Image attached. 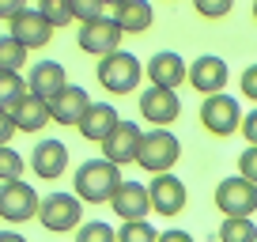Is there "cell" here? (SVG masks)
<instances>
[{"label": "cell", "instance_id": "obj_38", "mask_svg": "<svg viewBox=\"0 0 257 242\" xmlns=\"http://www.w3.org/2000/svg\"><path fill=\"white\" fill-rule=\"evenodd\" d=\"M249 12H253V23H257V4H253V8H249Z\"/></svg>", "mask_w": 257, "mask_h": 242}, {"label": "cell", "instance_id": "obj_1", "mask_svg": "<svg viewBox=\"0 0 257 242\" xmlns=\"http://www.w3.org/2000/svg\"><path fill=\"white\" fill-rule=\"evenodd\" d=\"M121 182H125V178H121V167H113V163H106V159H87V163H80L76 174H72V193L80 197L83 204H110Z\"/></svg>", "mask_w": 257, "mask_h": 242}, {"label": "cell", "instance_id": "obj_34", "mask_svg": "<svg viewBox=\"0 0 257 242\" xmlns=\"http://www.w3.org/2000/svg\"><path fill=\"white\" fill-rule=\"evenodd\" d=\"M12 137H16V121H12L8 110H0V148L12 144Z\"/></svg>", "mask_w": 257, "mask_h": 242}, {"label": "cell", "instance_id": "obj_19", "mask_svg": "<svg viewBox=\"0 0 257 242\" xmlns=\"http://www.w3.org/2000/svg\"><path fill=\"white\" fill-rule=\"evenodd\" d=\"M117 125H121V117H117V110H113V102H91L87 113H83V121L76 125V129H80L83 140H91V144H102V140L110 137Z\"/></svg>", "mask_w": 257, "mask_h": 242}, {"label": "cell", "instance_id": "obj_21", "mask_svg": "<svg viewBox=\"0 0 257 242\" xmlns=\"http://www.w3.org/2000/svg\"><path fill=\"white\" fill-rule=\"evenodd\" d=\"M12 121H16V133H38L49 125V106L42 102V98L27 95L23 102L12 110Z\"/></svg>", "mask_w": 257, "mask_h": 242}, {"label": "cell", "instance_id": "obj_30", "mask_svg": "<svg viewBox=\"0 0 257 242\" xmlns=\"http://www.w3.org/2000/svg\"><path fill=\"white\" fill-rule=\"evenodd\" d=\"M238 178H246L249 186H257V148H246L238 155Z\"/></svg>", "mask_w": 257, "mask_h": 242}, {"label": "cell", "instance_id": "obj_9", "mask_svg": "<svg viewBox=\"0 0 257 242\" xmlns=\"http://www.w3.org/2000/svg\"><path fill=\"white\" fill-rule=\"evenodd\" d=\"M121 38H125V31H121L110 16H106V19H98V23L80 27L76 46H80L83 53H91L95 61H102V57H110V53H117V49H121Z\"/></svg>", "mask_w": 257, "mask_h": 242}, {"label": "cell", "instance_id": "obj_8", "mask_svg": "<svg viewBox=\"0 0 257 242\" xmlns=\"http://www.w3.org/2000/svg\"><path fill=\"white\" fill-rule=\"evenodd\" d=\"M38 216V189L27 182H0V219L27 223Z\"/></svg>", "mask_w": 257, "mask_h": 242}, {"label": "cell", "instance_id": "obj_22", "mask_svg": "<svg viewBox=\"0 0 257 242\" xmlns=\"http://www.w3.org/2000/svg\"><path fill=\"white\" fill-rule=\"evenodd\" d=\"M27 95H31V91H27V80L19 72H0V110L12 113Z\"/></svg>", "mask_w": 257, "mask_h": 242}, {"label": "cell", "instance_id": "obj_13", "mask_svg": "<svg viewBox=\"0 0 257 242\" xmlns=\"http://www.w3.org/2000/svg\"><path fill=\"white\" fill-rule=\"evenodd\" d=\"M140 137L144 129L133 125V121H121L117 129L102 140V159L113 163V167H128V163H137V152H140Z\"/></svg>", "mask_w": 257, "mask_h": 242}, {"label": "cell", "instance_id": "obj_23", "mask_svg": "<svg viewBox=\"0 0 257 242\" xmlns=\"http://www.w3.org/2000/svg\"><path fill=\"white\" fill-rule=\"evenodd\" d=\"M219 242H257V223L253 219L227 216L223 223H219Z\"/></svg>", "mask_w": 257, "mask_h": 242}, {"label": "cell", "instance_id": "obj_32", "mask_svg": "<svg viewBox=\"0 0 257 242\" xmlns=\"http://www.w3.org/2000/svg\"><path fill=\"white\" fill-rule=\"evenodd\" d=\"M238 87L249 102H257V65H246V72L238 76Z\"/></svg>", "mask_w": 257, "mask_h": 242}, {"label": "cell", "instance_id": "obj_31", "mask_svg": "<svg viewBox=\"0 0 257 242\" xmlns=\"http://www.w3.org/2000/svg\"><path fill=\"white\" fill-rule=\"evenodd\" d=\"M193 8H197V16H204V19H223L227 12H231V4H227V0H197Z\"/></svg>", "mask_w": 257, "mask_h": 242}, {"label": "cell", "instance_id": "obj_24", "mask_svg": "<svg viewBox=\"0 0 257 242\" xmlns=\"http://www.w3.org/2000/svg\"><path fill=\"white\" fill-rule=\"evenodd\" d=\"M27 49L19 46L12 34H0V72H19V68L27 65Z\"/></svg>", "mask_w": 257, "mask_h": 242}, {"label": "cell", "instance_id": "obj_27", "mask_svg": "<svg viewBox=\"0 0 257 242\" xmlns=\"http://www.w3.org/2000/svg\"><path fill=\"white\" fill-rule=\"evenodd\" d=\"M76 242H117V231L102 219H83L76 231Z\"/></svg>", "mask_w": 257, "mask_h": 242}, {"label": "cell", "instance_id": "obj_17", "mask_svg": "<svg viewBox=\"0 0 257 242\" xmlns=\"http://www.w3.org/2000/svg\"><path fill=\"white\" fill-rule=\"evenodd\" d=\"M110 208H113V216H121L125 223L148 219V212H152V201H148V186H140V182L125 178V182L117 186V193H113Z\"/></svg>", "mask_w": 257, "mask_h": 242}, {"label": "cell", "instance_id": "obj_18", "mask_svg": "<svg viewBox=\"0 0 257 242\" xmlns=\"http://www.w3.org/2000/svg\"><path fill=\"white\" fill-rule=\"evenodd\" d=\"M110 19L125 34H144V31H152V23H155V8L148 0H113Z\"/></svg>", "mask_w": 257, "mask_h": 242}, {"label": "cell", "instance_id": "obj_35", "mask_svg": "<svg viewBox=\"0 0 257 242\" xmlns=\"http://www.w3.org/2000/svg\"><path fill=\"white\" fill-rule=\"evenodd\" d=\"M23 8H27L23 0H0V19H4V23H12V19H16Z\"/></svg>", "mask_w": 257, "mask_h": 242}, {"label": "cell", "instance_id": "obj_25", "mask_svg": "<svg viewBox=\"0 0 257 242\" xmlns=\"http://www.w3.org/2000/svg\"><path fill=\"white\" fill-rule=\"evenodd\" d=\"M38 16L46 19L53 31H61V27L72 23V4H68V0H42V4H38Z\"/></svg>", "mask_w": 257, "mask_h": 242}, {"label": "cell", "instance_id": "obj_2", "mask_svg": "<svg viewBox=\"0 0 257 242\" xmlns=\"http://www.w3.org/2000/svg\"><path fill=\"white\" fill-rule=\"evenodd\" d=\"M95 76H98V87L110 91V95H128V91H137L140 80H144V65H140V57H133L128 49H117V53L102 57L95 65Z\"/></svg>", "mask_w": 257, "mask_h": 242}, {"label": "cell", "instance_id": "obj_14", "mask_svg": "<svg viewBox=\"0 0 257 242\" xmlns=\"http://www.w3.org/2000/svg\"><path fill=\"white\" fill-rule=\"evenodd\" d=\"M8 34L27 49V53H31V49H46L49 42H53V27L38 16V8H23V12L8 23Z\"/></svg>", "mask_w": 257, "mask_h": 242}, {"label": "cell", "instance_id": "obj_6", "mask_svg": "<svg viewBox=\"0 0 257 242\" xmlns=\"http://www.w3.org/2000/svg\"><path fill=\"white\" fill-rule=\"evenodd\" d=\"M216 208L223 212V219L227 216L253 219V212H257V186H249L246 178H238V174L223 178V182L216 186Z\"/></svg>", "mask_w": 257, "mask_h": 242}, {"label": "cell", "instance_id": "obj_5", "mask_svg": "<svg viewBox=\"0 0 257 242\" xmlns=\"http://www.w3.org/2000/svg\"><path fill=\"white\" fill-rule=\"evenodd\" d=\"M201 125L212 133V137L227 140L242 129V106L234 95H208L201 102Z\"/></svg>", "mask_w": 257, "mask_h": 242}, {"label": "cell", "instance_id": "obj_33", "mask_svg": "<svg viewBox=\"0 0 257 242\" xmlns=\"http://www.w3.org/2000/svg\"><path fill=\"white\" fill-rule=\"evenodd\" d=\"M242 137H246V148H257V110H249L246 117H242Z\"/></svg>", "mask_w": 257, "mask_h": 242}, {"label": "cell", "instance_id": "obj_11", "mask_svg": "<svg viewBox=\"0 0 257 242\" xmlns=\"http://www.w3.org/2000/svg\"><path fill=\"white\" fill-rule=\"evenodd\" d=\"M227 76H231V68H227V61L223 57H216V53H204V57H197L189 65V87L197 91V95H223V87H227Z\"/></svg>", "mask_w": 257, "mask_h": 242}, {"label": "cell", "instance_id": "obj_12", "mask_svg": "<svg viewBox=\"0 0 257 242\" xmlns=\"http://www.w3.org/2000/svg\"><path fill=\"white\" fill-rule=\"evenodd\" d=\"M27 91L49 106L61 91H68V72H64V65H61V61H38V65H31Z\"/></svg>", "mask_w": 257, "mask_h": 242}, {"label": "cell", "instance_id": "obj_26", "mask_svg": "<svg viewBox=\"0 0 257 242\" xmlns=\"http://www.w3.org/2000/svg\"><path fill=\"white\" fill-rule=\"evenodd\" d=\"M23 170H27V159L12 144H4L0 148V182H23Z\"/></svg>", "mask_w": 257, "mask_h": 242}, {"label": "cell", "instance_id": "obj_16", "mask_svg": "<svg viewBox=\"0 0 257 242\" xmlns=\"http://www.w3.org/2000/svg\"><path fill=\"white\" fill-rule=\"evenodd\" d=\"M27 167H31L34 178H42V182H57V178H64V170H68V148H64L61 140H38Z\"/></svg>", "mask_w": 257, "mask_h": 242}, {"label": "cell", "instance_id": "obj_3", "mask_svg": "<svg viewBox=\"0 0 257 242\" xmlns=\"http://www.w3.org/2000/svg\"><path fill=\"white\" fill-rule=\"evenodd\" d=\"M182 159V140L170 129H152L140 137V152H137V167L148 170V174H170L174 163Z\"/></svg>", "mask_w": 257, "mask_h": 242}, {"label": "cell", "instance_id": "obj_20", "mask_svg": "<svg viewBox=\"0 0 257 242\" xmlns=\"http://www.w3.org/2000/svg\"><path fill=\"white\" fill-rule=\"evenodd\" d=\"M87 106H91V95L83 87H76V83H68V91H61L49 102V121H57V125H80Z\"/></svg>", "mask_w": 257, "mask_h": 242}, {"label": "cell", "instance_id": "obj_15", "mask_svg": "<svg viewBox=\"0 0 257 242\" xmlns=\"http://www.w3.org/2000/svg\"><path fill=\"white\" fill-rule=\"evenodd\" d=\"M144 76L152 80V87H159V91H178L185 83V76H189V68H185V61L174 49H159L144 65Z\"/></svg>", "mask_w": 257, "mask_h": 242}, {"label": "cell", "instance_id": "obj_7", "mask_svg": "<svg viewBox=\"0 0 257 242\" xmlns=\"http://www.w3.org/2000/svg\"><path fill=\"white\" fill-rule=\"evenodd\" d=\"M148 201H152V212L155 216H182L185 204H189V189H185V182L178 174H155L152 182H148Z\"/></svg>", "mask_w": 257, "mask_h": 242}, {"label": "cell", "instance_id": "obj_28", "mask_svg": "<svg viewBox=\"0 0 257 242\" xmlns=\"http://www.w3.org/2000/svg\"><path fill=\"white\" fill-rule=\"evenodd\" d=\"M117 242H159V231H155L148 219H137V223H121V227H117Z\"/></svg>", "mask_w": 257, "mask_h": 242}, {"label": "cell", "instance_id": "obj_10", "mask_svg": "<svg viewBox=\"0 0 257 242\" xmlns=\"http://www.w3.org/2000/svg\"><path fill=\"white\" fill-rule=\"evenodd\" d=\"M137 110H140V117H144L148 125H155V129H167V125H174V121L182 117V98H178L174 91L148 87V91H140Z\"/></svg>", "mask_w": 257, "mask_h": 242}, {"label": "cell", "instance_id": "obj_4", "mask_svg": "<svg viewBox=\"0 0 257 242\" xmlns=\"http://www.w3.org/2000/svg\"><path fill=\"white\" fill-rule=\"evenodd\" d=\"M38 219L49 234H68V231H80L83 223V201L76 193H46L38 201Z\"/></svg>", "mask_w": 257, "mask_h": 242}, {"label": "cell", "instance_id": "obj_29", "mask_svg": "<svg viewBox=\"0 0 257 242\" xmlns=\"http://www.w3.org/2000/svg\"><path fill=\"white\" fill-rule=\"evenodd\" d=\"M110 12H106V4H98V0H72V23L87 27V23H98V19H106Z\"/></svg>", "mask_w": 257, "mask_h": 242}, {"label": "cell", "instance_id": "obj_37", "mask_svg": "<svg viewBox=\"0 0 257 242\" xmlns=\"http://www.w3.org/2000/svg\"><path fill=\"white\" fill-rule=\"evenodd\" d=\"M0 242H27V234H19V231H0Z\"/></svg>", "mask_w": 257, "mask_h": 242}, {"label": "cell", "instance_id": "obj_36", "mask_svg": "<svg viewBox=\"0 0 257 242\" xmlns=\"http://www.w3.org/2000/svg\"><path fill=\"white\" fill-rule=\"evenodd\" d=\"M159 242H197L189 231H182V227H170V231H163L159 234Z\"/></svg>", "mask_w": 257, "mask_h": 242}]
</instances>
